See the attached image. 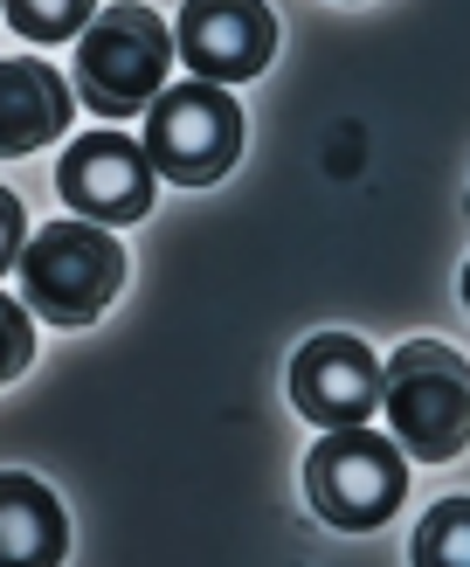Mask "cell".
I'll list each match as a JSON object with an SVG mask.
<instances>
[{
    "instance_id": "1",
    "label": "cell",
    "mask_w": 470,
    "mask_h": 567,
    "mask_svg": "<svg viewBox=\"0 0 470 567\" xmlns=\"http://www.w3.org/2000/svg\"><path fill=\"white\" fill-rule=\"evenodd\" d=\"M180 49H174V21L153 0H104L91 28L70 42V83L76 104L97 111L104 125L146 118V104L174 83Z\"/></svg>"
},
{
    "instance_id": "2",
    "label": "cell",
    "mask_w": 470,
    "mask_h": 567,
    "mask_svg": "<svg viewBox=\"0 0 470 567\" xmlns=\"http://www.w3.org/2000/svg\"><path fill=\"white\" fill-rule=\"evenodd\" d=\"M125 277H132V257H125L118 229L83 221V215L42 221V229L28 236L21 264H14L21 305L55 332H91L104 311L125 298Z\"/></svg>"
},
{
    "instance_id": "3",
    "label": "cell",
    "mask_w": 470,
    "mask_h": 567,
    "mask_svg": "<svg viewBox=\"0 0 470 567\" xmlns=\"http://www.w3.org/2000/svg\"><path fill=\"white\" fill-rule=\"evenodd\" d=\"M380 415L408 464H457L470 450V360L442 339H401L387 353Z\"/></svg>"
},
{
    "instance_id": "4",
    "label": "cell",
    "mask_w": 470,
    "mask_h": 567,
    "mask_svg": "<svg viewBox=\"0 0 470 567\" xmlns=\"http://www.w3.org/2000/svg\"><path fill=\"white\" fill-rule=\"evenodd\" d=\"M146 159L166 187H221L242 159V97L208 76L166 83L146 104Z\"/></svg>"
},
{
    "instance_id": "5",
    "label": "cell",
    "mask_w": 470,
    "mask_h": 567,
    "mask_svg": "<svg viewBox=\"0 0 470 567\" xmlns=\"http://www.w3.org/2000/svg\"><path fill=\"white\" fill-rule=\"evenodd\" d=\"M304 498L340 533H380L408 498V450L395 436H380L374 422L325 430L304 457Z\"/></svg>"
},
{
    "instance_id": "6",
    "label": "cell",
    "mask_w": 470,
    "mask_h": 567,
    "mask_svg": "<svg viewBox=\"0 0 470 567\" xmlns=\"http://www.w3.org/2000/svg\"><path fill=\"white\" fill-rule=\"evenodd\" d=\"M55 202H63V215L104 221V229L146 221L159 202V174L146 159V138H132L125 125L70 132L63 153H55Z\"/></svg>"
},
{
    "instance_id": "7",
    "label": "cell",
    "mask_w": 470,
    "mask_h": 567,
    "mask_svg": "<svg viewBox=\"0 0 470 567\" xmlns=\"http://www.w3.org/2000/svg\"><path fill=\"white\" fill-rule=\"evenodd\" d=\"M291 409L312 422V430H359V422L380 415V388H387V360L367 347L359 332H312L291 353Z\"/></svg>"
},
{
    "instance_id": "8",
    "label": "cell",
    "mask_w": 470,
    "mask_h": 567,
    "mask_svg": "<svg viewBox=\"0 0 470 567\" xmlns=\"http://www.w3.org/2000/svg\"><path fill=\"white\" fill-rule=\"evenodd\" d=\"M276 8L270 0H180L174 14V49H180V70L187 76H208V83H257L276 63Z\"/></svg>"
},
{
    "instance_id": "9",
    "label": "cell",
    "mask_w": 470,
    "mask_h": 567,
    "mask_svg": "<svg viewBox=\"0 0 470 567\" xmlns=\"http://www.w3.org/2000/svg\"><path fill=\"white\" fill-rule=\"evenodd\" d=\"M76 125V83L49 55H0V159L63 146Z\"/></svg>"
},
{
    "instance_id": "10",
    "label": "cell",
    "mask_w": 470,
    "mask_h": 567,
    "mask_svg": "<svg viewBox=\"0 0 470 567\" xmlns=\"http://www.w3.org/2000/svg\"><path fill=\"white\" fill-rule=\"evenodd\" d=\"M70 513L35 471H0V567H63Z\"/></svg>"
},
{
    "instance_id": "11",
    "label": "cell",
    "mask_w": 470,
    "mask_h": 567,
    "mask_svg": "<svg viewBox=\"0 0 470 567\" xmlns=\"http://www.w3.org/2000/svg\"><path fill=\"white\" fill-rule=\"evenodd\" d=\"M104 0H0V28H14L28 49H70Z\"/></svg>"
},
{
    "instance_id": "12",
    "label": "cell",
    "mask_w": 470,
    "mask_h": 567,
    "mask_svg": "<svg viewBox=\"0 0 470 567\" xmlns=\"http://www.w3.org/2000/svg\"><path fill=\"white\" fill-rule=\"evenodd\" d=\"M408 567H470V492L436 498L408 533Z\"/></svg>"
},
{
    "instance_id": "13",
    "label": "cell",
    "mask_w": 470,
    "mask_h": 567,
    "mask_svg": "<svg viewBox=\"0 0 470 567\" xmlns=\"http://www.w3.org/2000/svg\"><path fill=\"white\" fill-rule=\"evenodd\" d=\"M42 319L21 305V291H0V388H14L28 367H35V347H42Z\"/></svg>"
},
{
    "instance_id": "14",
    "label": "cell",
    "mask_w": 470,
    "mask_h": 567,
    "mask_svg": "<svg viewBox=\"0 0 470 567\" xmlns=\"http://www.w3.org/2000/svg\"><path fill=\"white\" fill-rule=\"evenodd\" d=\"M28 208H21V194L0 181V277H14V264H21V249H28Z\"/></svg>"
},
{
    "instance_id": "15",
    "label": "cell",
    "mask_w": 470,
    "mask_h": 567,
    "mask_svg": "<svg viewBox=\"0 0 470 567\" xmlns=\"http://www.w3.org/2000/svg\"><path fill=\"white\" fill-rule=\"evenodd\" d=\"M457 291H463V311H470V264H463V277H457Z\"/></svg>"
},
{
    "instance_id": "16",
    "label": "cell",
    "mask_w": 470,
    "mask_h": 567,
    "mask_svg": "<svg viewBox=\"0 0 470 567\" xmlns=\"http://www.w3.org/2000/svg\"><path fill=\"white\" fill-rule=\"evenodd\" d=\"M346 8H359V0H346Z\"/></svg>"
}]
</instances>
